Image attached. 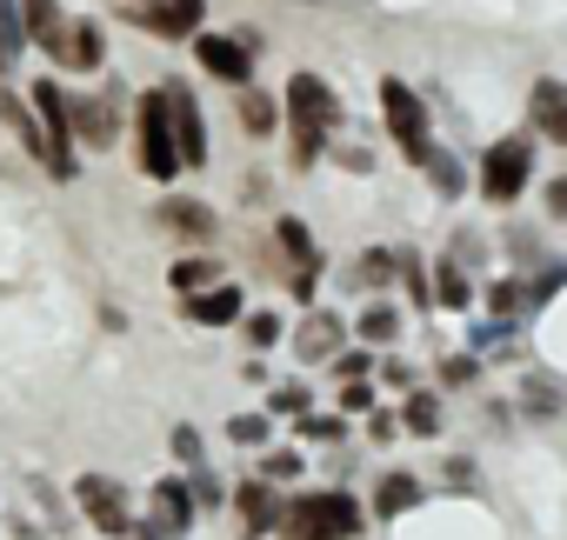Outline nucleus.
<instances>
[{
    "label": "nucleus",
    "instance_id": "f257e3e1",
    "mask_svg": "<svg viewBox=\"0 0 567 540\" xmlns=\"http://www.w3.org/2000/svg\"><path fill=\"white\" fill-rule=\"evenodd\" d=\"M280 114H288V127H295V167H315L328 154V134L341 127V94L321 74L301 68L288 81V94H280Z\"/></svg>",
    "mask_w": 567,
    "mask_h": 540
},
{
    "label": "nucleus",
    "instance_id": "f03ea898",
    "mask_svg": "<svg viewBox=\"0 0 567 540\" xmlns=\"http://www.w3.org/2000/svg\"><path fill=\"white\" fill-rule=\"evenodd\" d=\"M361 533V500L328 487V494H301L280 513V540H354Z\"/></svg>",
    "mask_w": 567,
    "mask_h": 540
},
{
    "label": "nucleus",
    "instance_id": "7ed1b4c3",
    "mask_svg": "<svg viewBox=\"0 0 567 540\" xmlns=\"http://www.w3.org/2000/svg\"><path fill=\"white\" fill-rule=\"evenodd\" d=\"M134 147H141V174H147V180H174V174H181V141H174L167 87H147V94L134 101Z\"/></svg>",
    "mask_w": 567,
    "mask_h": 540
},
{
    "label": "nucleus",
    "instance_id": "20e7f679",
    "mask_svg": "<svg viewBox=\"0 0 567 540\" xmlns=\"http://www.w3.org/2000/svg\"><path fill=\"white\" fill-rule=\"evenodd\" d=\"M28 101H34V114H41V127H48V174L54 180H74L81 174V160H74V101L61 94V81L54 74H41L34 87H28Z\"/></svg>",
    "mask_w": 567,
    "mask_h": 540
},
{
    "label": "nucleus",
    "instance_id": "39448f33",
    "mask_svg": "<svg viewBox=\"0 0 567 540\" xmlns=\"http://www.w3.org/2000/svg\"><path fill=\"white\" fill-rule=\"evenodd\" d=\"M527 174H534V141H527V134L494 141V147L481 154V200H494V207L520 200V194H527Z\"/></svg>",
    "mask_w": 567,
    "mask_h": 540
},
{
    "label": "nucleus",
    "instance_id": "423d86ee",
    "mask_svg": "<svg viewBox=\"0 0 567 540\" xmlns=\"http://www.w3.org/2000/svg\"><path fill=\"white\" fill-rule=\"evenodd\" d=\"M381 121H388V134L401 141V154H408L414 167L434 154V127H427V107H421V94H414L408 81H381Z\"/></svg>",
    "mask_w": 567,
    "mask_h": 540
},
{
    "label": "nucleus",
    "instance_id": "0eeeda50",
    "mask_svg": "<svg viewBox=\"0 0 567 540\" xmlns=\"http://www.w3.org/2000/svg\"><path fill=\"white\" fill-rule=\"evenodd\" d=\"M194 61H200L207 81H220V87L240 94V87H254V61H260V54L240 48L234 34H207V28H200V34H194Z\"/></svg>",
    "mask_w": 567,
    "mask_h": 540
},
{
    "label": "nucleus",
    "instance_id": "6e6552de",
    "mask_svg": "<svg viewBox=\"0 0 567 540\" xmlns=\"http://www.w3.org/2000/svg\"><path fill=\"white\" fill-rule=\"evenodd\" d=\"M48 61H61L68 74H101V61H107V28H101L94 14H68V28H61V41L48 48Z\"/></svg>",
    "mask_w": 567,
    "mask_h": 540
},
{
    "label": "nucleus",
    "instance_id": "1a4fd4ad",
    "mask_svg": "<svg viewBox=\"0 0 567 540\" xmlns=\"http://www.w3.org/2000/svg\"><path fill=\"white\" fill-rule=\"evenodd\" d=\"M74 500H81V513H87L101 533H134V507H127V487H121V480L81 474V480H74Z\"/></svg>",
    "mask_w": 567,
    "mask_h": 540
},
{
    "label": "nucleus",
    "instance_id": "9d476101",
    "mask_svg": "<svg viewBox=\"0 0 567 540\" xmlns=\"http://www.w3.org/2000/svg\"><path fill=\"white\" fill-rule=\"evenodd\" d=\"M167 107H174V141H181V167H207V121L187 81H167Z\"/></svg>",
    "mask_w": 567,
    "mask_h": 540
},
{
    "label": "nucleus",
    "instance_id": "9b49d317",
    "mask_svg": "<svg viewBox=\"0 0 567 540\" xmlns=\"http://www.w3.org/2000/svg\"><path fill=\"white\" fill-rule=\"evenodd\" d=\"M207 21V0H147L141 8V28H154L161 41H194Z\"/></svg>",
    "mask_w": 567,
    "mask_h": 540
},
{
    "label": "nucleus",
    "instance_id": "f8f14e48",
    "mask_svg": "<svg viewBox=\"0 0 567 540\" xmlns=\"http://www.w3.org/2000/svg\"><path fill=\"white\" fill-rule=\"evenodd\" d=\"M147 527H161V533H187L194 527V487L187 480H154V500H147Z\"/></svg>",
    "mask_w": 567,
    "mask_h": 540
},
{
    "label": "nucleus",
    "instance_id": "ddd939ff",
    "mask_svg": "<svg viewBox=\"0 0 567 540\" xmlns=\"http://www.w3.org/2000/svg\"><path fill=\"white\" fill-rule=\"evenodd\" d=\"M527 121H534L540 141L567 147V81H534V94H527Z\"/></svg>",
    "mask_w": 567,
    "mask_h": 540
},
{
    "label": "nucleus",
    "instance_id": "4468645a",
    "mask_svg": "<svg viewBox=\"0 0 567 540\" xmlns=\"http://www.w3.org/2000/svg\"><path fill=\"white\" fill-rule=\"evenodd\" d=\"M187 321H200V328H234V321H247V294H240L234 281H214L207 294H187Z\"/></svg>",
    "mask_w": 567,
    "mask_h": 540
},
{
    "label": "nucleus",
    "instance_id": "2eb2a0df",
    "mask_svg": "<svg viewBox=\"0 0 567 540\" xmlns=\"http://www.w3.org/2000/svg\"><path fill=\"white\" fill-rule=\"evenodd\" d=\"M341 341H348V328H341V314H328V308H315L301 328H295V347H301V361L315 367V361H334L341 354Z\"/></svg>",
    "mask_w": 567,
    "mask_h": 540
},
{
    "label": "nucleus",
    "instance_id": "dca6fc26",
    "mask_svg": "<svg viewBox=\"0 0 567 540\" xmlns=\"http://www.w3.org/2000/svg\"><path fill=\"white\" fill-rule=\"evenodd\" d=\"M234 500H240V527H247V533H274L280 513H288V500L274 494V480H240Z\"/></svg>",
    "mask_w": 567,
    "mask_h": 540
},
{
    "label": "nucleus",
    "instance_id": "f3484780",
    "mask_svg": "<svg viewBox=\"0 0 567 540\" xmlns=\"http://www.w3.org/2000/svg\"><path fill=\"white\" fill-rule=\"evenodd\" d=\"M0 121H8V127H14V141L48 167V127H41V114H34V101H28V94H8V87H0Z\"/></svg>",
    "mask_w": 567,
    "mask_h": 540
},
{
    "label": "nucleus",
    "instance_id": "a211bd4d",
    "mask_svg": "<svg viewBox=\"0 0 567 540\" xmlns=\"http://www.w3.org/2000/svg\"><path fill=\"white\" fill-rule=\"evenodd\" d=\"M68 101H74V141L107 147V141L121 134V114H114L107 101H94V94H68Z\"/></svg>",
    "mask_w": 567,
    "mask_h": 540
},
{
    "label": "nucleus",
    "instance_id": "6ab92c4d",
    "mask_svg": "<svg viewBox=\"0 0 567 540\" xmlns=\"http://www.w3.org/2000/svg\"><path fill=\"white\" fill-rule=\"evenodd\" d=\"M234 107H240V127H247L254 141H267L280 121H288V114H280V101H274L267 87H240V101H234Z\"/></svg>",
    "mask_w": 567,
    "mask_h": 540
},
{
    "label": "nucleus",
    "instance_id": "aec40b11",
    "mask_svg": "<svg viewBox=\"0 0 567 540\" xmlns=\"http://www.w3.org/2000/svg\"><path fill=\"white\" fill-rule=\"evenodd\" d=\"M161 227H167V233H187V240H214V214H207L200 200H187V194H174V200L161 207Z\"/></svg>",
    "mask_w": 567,
    "mask_h": 540
},
{
    "label": "nucleus",
    "instance_id": "412c9836",
    "mask_svg": "<svg viewBox=\"0 0 567 540\" xmlns=\"http://www.w3.org/2000/svg\"><path fill=\"white\" fill-rule=\"evenodd\" d=\"M21 28H28V41H34V48H54V41H61V28H68L61 0H21Z\"/></svg>",
    "mask_w": 567,
    "mask_h": 540
},
{
    "label": "nucleus",
    "instance_id": "4be33fe9",
    "mask_svg": "<svg viewBox=\"0 0 567 540\" xmlns=\"http://www.w3.org/2000/svg\"><path fill=\"white\" fill-rule=\"evenodd\" d=\"M167 281H174V294H181V301H187V294H207V288L220 281V260L187 253V260H174V267H167Z\"/></svg>",
    "mask_w": 567,
    "mask_h": 540
},
{
    "label": "nucleus",
    "instance_id": "5701e85b",
    "mask_svg": "<svg viewBox=\"0 0 567 540\" xmlns=\"http://www.w3.org/2000/svg\"><path fill=\"white\" fill-rule=\"evenodd\" d=\"M354 334H361V347H394L401 341V314L388 301H368V314L354 321Z\"/></svg>",
    "mask_w": 567,
    "mask_h": 540
},
{
    "label": "nucleus",
    "instance_id": "b1692460",
    "mask_svg": "<svg viewBox=\"0 0 567 540\" xmlns=\"http://www.w3.org/2000/svg\"><path fill=\"white\" fill-rule=\"evenodd\" d=\"M274 247L288 253L295 267H308V260H321V247H315V233H308V220H295V214H280V227H274Z\"/></svg>",
    "mask_w": 567,
    "mask_h": 540
},
{
    "label": "nucleus",
    "instance_id": "393cba45",
    "mask_svg": "<svg viewBox=\"0 0 567 540\" xmlns=\"http://www.w3.org/2000/svg\"><path fill=\"white\" fill-rule=\"evenodd\" d=\"M414 500H421V480H414V474H388V480L374 487V513H381V520H394V513H408Z\"/></svg>",
    "mask_w": 567,
    "mask_h": 540
},
{
    "label": "nucleus",
    "instance_id": "a878e982",
    "mask_svg": "<svg viewBox=\"0 0 567 540\" xmlns=\"http://www.w3.org/2000/svg\"><path fill=\"white\" fill-rule=\"evenodd\" d=\"M434 301H441V308H454V314H461V308H474V288H467V274H461L454 260H441V267H434Z\"/></svg>",
    "mask_w": 567,
    "mask_h": 540
},
{
    "label": "nucleus",
    "instance_id": "bb28decb",
    "mask_svg": "<svg viewBox=\"0 0 567 540\" xmlns=\"http://www.w3.org/2000/svg\"><path fill=\"white\" fill-rule=\"evenodd\" d=\"M401 427H408V434H421V440H427V434H441V401H434V394H408Z\"/></svg>",
    "mask_w": 567,
    "mask_h": 540
},
{
    "label": "nucleus",
    "instance_id": "cd10ccee",
    "mask_svg": "<svg viewBox=\"0 0 567 540\" xmlns=\"http://www.w3.org/2000/svg\"><path fill=\"white\" fill-rule=\"evenodd\" d=\"M401 274V253H388V247H368L361 253V288H388Z\"/></svg>",
    "mask_w": 567,
    "mask_h": 540
},
{
    "label": "nucleus",
    "instance_id": "c85d7f7f",
    "mask_svg": "<svg viewBox=\"0 0 567 540\" xmlns=\"http://www.w3.org/2000/svg\"><path fill=\"white\" fill-rule=\"evenodd\" d=\"M421 167H427V180H434V187H441L447 200H454V194L467 187V174H461V160H454V154H441V147H434V154H427Z\"/></svg>",
    "mask_w": 567,
    "mask_h": 540
},
{
    "label": "nucleus",
    "instance_id": "c756f323",
    "mask_svg": "<svg viewBox=\"0 0 567 540\" xmlns=\"http://www.w3.org/2000/svg\"><path fill=\"white\" fill-rule=\"evenodd\" d=\"M295 434H301V440H341L348 420H341V414H295Z\"/></svg>",
    "mask_w": 567,
    "mask_h": 540
},
{
    "label": "nucleus",
    "instance_id": "7c9ffc66",
    "mask_svg": "<svg viewBox=\"0 0 567 540\" xmlns=\"http://www.w3.org/2000/svg\"><path fill=\"white\" fill-rule=\"evenodd\" d=\"M240 328H247V341H254V354H267V347H274L280 334H288V328H280V314H267V308H260V314H247Z\"/></svg>",
    "mask_w": 567,
    "mask_h": 540
},
{
    "label": "nucleus",
    "instance_id": "2f4dec72",
    "mask_svg": "<svg viewBox=\"0 0 567 540\" xmlns=\"http://www.w3.org/2000/svg\"><path fill=\"white\" fill-rule=\"evenodd\" d=\"M227 434H234L240 447H267V434H274V420H267V414H234V420H227Z\"/></svg>",
    "mask_w": 567,
    "mask_h": 540
},
{
    "label": "nucleus",
    "instance_id": "473e14b6",
    "mask_svg": "<svg viewBox=\"0 0 567 540\" xmlns=\"http://www.w3.org/2000/svg\"><path fill=\"white\" fill-rule=\"evenodd\" d=\"M401 281H408V294H414L421 308H434V281L421 274V260H414V253H401Z\"/></svg>",
    "mask_w": 567,
    "mask_h": 540
},
{
    "label": "nucleus",
    "instance_id": "72a5a7b5",
    "mask_svg": "<svg viewBox=\"0 0 567 540\" xmlns=\"http://www.w3.org/2000/svg\"><path fill=\"white\" fill-rule=\"evenodd\" d=\"M487 308H494V314H520V308H527V288H520V281H501V288L487 294Z\"/></svg>",
    "mask_w": 567,
    "mask_h": 540
},
{
    "label": "nucleus",
    "instance_id": "f704fd0d",
    "mask_svg": "<svg viewBox=\"0 0 567 540\" xmlns=\"http://www.w3.org/2000/svg\"><path fill=\"white\" fill-rule=\"evenodd\" d=\"M328 367H334V381H368V374H374V361H368V354H348V347H341Z\"/></svg>",
    "mask_w": 567,
    "mask_h": 540
},
{
    "label": "nucleus",
    "instance_id": "c9c22d12",
    "mask_svg": "<svg viewBox=\"0 0 567 540\" xmlns=\"http://www.w3.org/2000/svg\"><path fill=\"white\" fill-rule=\"evenodd\" d=\"M341 414H374V387L368 381H341Z\"/></svg>",
    "mask_w": 567,
    "mask_h": 540
},
{
    "label": "nucleus",
    "instance_id": "e433bc0d",
    "mask_svg": "<svg viewBox=\"0 0 567 540\" xmlns=\"http://www.w3.org/2000/svg\"><path fill=\"white\" fill-rule=\"evenodd\" d=\"M187 487H194V507H220V480H214L207 467H194V474H187Z\"/></svg>",
    "mask_w": 567,
    "mask_h": 540
},
{
    "label": "nucleus",
    "instance_id": "4c0bfd02",
    "mask_svg": "<svg viewBox=\"0 0 567 540\" xmlns=\"http://www.w3.org/2000/svg\"><path fill=\"white\" fill-rule=\"evenodd\" d=\"M315 288H321V260L295 267V301H315Z\"/></svg>",
    "mask_w": 567,
    "mask_h": 540
},
{
    "label": "nucleus",
    "instance_id": "58836bf2",
    "mask_svg": "<svg viewBox=\"0 0 567 540\" xmlns=\"http://www.w3.org/2000/svg\"><path fill=\"white\" fill-rule=\"evenodd\" d=\"M474 374H481V367H474V361H467V354H454V361H447V367H441V381H447V387H467V381H474Z\"/></svg>",
    "mask_w": 567,
    "mask_h": 540
},
{
    "label": "nucleus",
    "instance_id": "ea45409f",
    "mask_svg": "<svg viewBox=\"0 0 567 540\" xmlns=\"http://www.w3.org/2000/svg\"><path fill=\"white\" fill-rule=\"evenodd\" d=\"M174 454H181L187 467H200V434H194V427H174Z\"/></svg>",
    "mask_w": 567,
    "mask_h": 540
},
{
    "label": "nucleus",
    "instance_id": "a19ab883",
    "mask_svg": "<svg viewBox=\"0 0 567 540\" xmlns=\"http://www.w3.org/2000/svg\"><path fill=\"white\" fill-rule=\"evenodd\" d=\"M274 414H308V387H280L274 394Z\"/></svg>",
    "mask_w": 567,
    "mask_h": 540
},
{
    "label": "nucleus",
    "instance_id": "79ce46f5",
    "mask_svg": "<svg viewBox=\"0 0 567 540\" xmlns=\"http://www.w3.org/2000/svg\"><path fill=\"white\" fill-rule=\"evenodd\" d=\"M394 434H401V420H394V414H381V407H374V414H368V440H394Z\"/></svg>",
    "mask_w": 567,
    "mask_h": 540
},
{
    "label": "nucleus",
    "instance_id": "37998d69",
    "mask_svg": "<svg viewBox=\"0 0 567 540\" xmlns=\"http://www.w3.org/2000/svg\"><path fill=\"white\" fill-rule=\"evenodd\" d=\"M267 474H274V480H295V474H301V454H267Z\"/></svg>",
    "mask_w": 567,
    "mask_h": 540
},
{
    "label": "nucleus",
    "instance_id": "c03bdc74",
    "mask_svg": "<svg viewBox=\"0 0 567 540\" xmlns=\"http://www.w3.org/2000/svg\"><path fill=\"white\" fill-rule=\"evenodd\" d=\"M527 407H534V414H554V407H560V394H554V387H540V381H534V387H527Z\"/></svg>",
    "mask_w": 567,
    "mask_h": 540
},
{
    "label": "nucleus",
    "instance_id": "a18cd8bd",
    "mask_svg": "<svg viewBox=\"0 0 567 540\" xmlns=\"http://www.w3.org/2000/svg\"><path fill=\"white\" fill-rule=\"evenodd\" d=\"M547 214H554V220H567V174H560V180H547Z\"/></svg>",
    "mask_w": 567,
    "mask_h": 540
},
{
    "label": "nucleus",
    "instance_id": "49530a36",
    "mask_svg": "<svg viewBox=\"0 0 567 540\" xmlns=\"http://www.w3.org/2000/svg\"><path fill=\"white\" fill-rule=\"evenodd\" d=\"M381 381H388V387H414V367H401V361H388V367H381Z\"/></svg>",
    "mask_w": 567,
    "mask_h": 540
},
{
    "label": "nucleus",
    "instance_id": "de8ad7c7",
    "mask_svg": "<svg viewBox=\"0 0 567 540\" xmlns=\"http://www.w3.org/2000/svg\"><path fill=\"white\" fill-rule=\"evenodd\" d=\"M8 68H14V48H8V41H0V87H8Z\"/></svg>",
    "mask_w": 567,
    "mask_h": 540
},
{
    "label": "nucleus",
    "instance_id": "09e8293b",
    "mask_svg": "<svg viewBox=\"0 0 567 540\" xmlns=\"http://www.w3.org/2000/svg\"><path fill=\"white\" fill-rule=\"evenodd\" d=\"M141 540H174V533H161V527H147V533H141Z\"/></svg>",
    "mask_w": 567,
    "mask_h": 540
},
{
    "label": "nucleus",
    "instance_id": "8fccbe9b",
    "mask_svg": "<svg viewBox=\"0 0 567 540\" xmlns=\"http://www.w3.org/2000/svg\"><path fill=\"white\" fill-rule=\"evenodd\" d=\"M0 8H14V0H0Z\"/></svg>",
    "mask_w": 567,
    "mask_h": 540
}]
</instances>
